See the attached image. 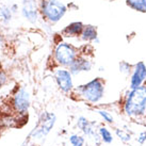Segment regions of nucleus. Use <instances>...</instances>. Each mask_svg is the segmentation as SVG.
<instances>
[{
    "instance_id": "nucleus-3",
    "label": "nucleus",
    "mask_w": 146,
    "mask_h": 146,
    "mask_svg": "<svg viewBox=\"0 0 146 146\" xmlns=\"http://www.w3.org/2000/svg\"><path fill=\"white\" fill-rule=\"evenodd\" d=\"M57 122V116L52 112H43L38 118L36 126L32 129L29 134V138L35 140H43L51 131L54 124Z\"/></svg>"
},
{
    "instance_id": "nucleus-10",
    "label": "nucleus",
    "mask_w": 146,
    "mask_h": 146,
    "mask_svg": "<svg viewBox=\"0 0 146 146\" xmlns=\"http://www.w3.org/2000/svg\"><path fill=\"white\" fill-rule=\"evenodd\" d=\"M93 63L85 56H78L73 64L69 66V72L72 75H78L82 72H90L92 69Z\"/></svg>"
},
{
    "instance_id": "nucleus-20",
    "label": "nucleus",
    "mask_w": 146,
    "mask_h": 146,
    "mask_svg": "<svg viewBox=\"0 0 146 146\" xmlns=\"http://www.w3.org/2000/svg\"><path fill=\"white\" fill-rule=\"evenodd\" d=\"M0 15L3 18L4 21H9L11 19V10L8 8H1L0 9Z\"/></svg>"
},
{
    "instance_id": "nucleus-19",
    "label": "nucleus",
    "mask_w": 146,
    "mask_h": 146,
    "mask_svg": "<svg viewBox=\"0 0 146 146\" xmlns=\"http://www.w3.org/2000/svg\"><path fill=\"white\" fill-rule=\"evenodd\" d=\"M118 66H119V72L123 73L124 75H129V74H131V72H132V67H133V65L129 64L127 61L119 62Z\"/></svg>"
},
{
    "instance_id": "nucleus-14",
    "label": "nucleus",
    "mask_w": 146,
    "mask_h": 146,
    "mask_svg": "<svg viewBox=\"0 0 146 146\" xmlns=\"http://www.w3.org/2000/svg\"><path fill=\"white\" fill-rule=\"evenodd\" d=\"M97 132L102 142H104L105 144H111L113 142V134L110 131L109 128H107L106 126H100L97 129Z\"/></svg>"
},
{
    "instance_id": "nucleus-22",
    "label": "nucleus",
    "mask_w": 146,
    "mask_h": 146,
    "mask_svg": "<svg viewBox=\"0 0 146 146\" xmlns=\"http://www.w3.org/2000/svg\"><path fill=\"white\" fill-rule=\"evenodd\" d=\"M7 81V75L3 72H0V88Z\"/></svg>"
},
{
    "instance_id": "nucleus-15",
    "label": "nucleus",
    "mask_w": 146,
    "mask_h": 146,
    "mask_svg": "<svg viewBox=\"0 0 146 146\" xmlns=\"http://www.w3.org/2000/svg\"><path fill=\"white\" fill-rule=\"evenodd\" d=\"M126 2L130 8L138 12H146V0H126Z\"/></svg>"
},
{
    "instance_id": "nucleus-11",
    "label": "nucleus",
    "mask_w": 146,
    "mask_h": 146,
    "mask_svg": "<svg viewBox=\"0 0 146 146\" xmlns=\"http://www.w3.org/2000/svg\"><path fill=\"white\" fill-rule=\"evenodd\" d=\"M23 15L26 19H28L30 23H36L37 21V11L34 3H33V0H24V7H23Z\"/></svg>"
},
{
    "instance_id": "nucleus-13",
    "label": "nucleus",
    "mask_w": 146,
    "mask_h": 146,
    "mask_svg": "<svg viewBox=\"0 0 146 146\" xmlns=\"http://www.w3.org/2000/svg\"><path fill=\"white\" fill-rule=\"evenodd\" d=\"M98 37L97 35V29L94 26H84L83 31L81 33V38L83 41L86 42H94Z\"/></svg>"
},
{
    "instance_id": "nucleus-2",
    "label": "nucleus",
    "mask_w": 146,
    "mask_h": 146,
    "mask_svg": "<svg viewBox=\"0 0 146 146\" xmlns=\"http://www.w3.org/2000/svg\"><path fill=\"white\" fill-rule=\"evenodd\" d=\"M105 81L100 77H97L84 84L79 85L75 89V92L81 99L89 102L90 105H96L102 102L105 96Z\"/></svg>"
},
{
    "instance_id": "nucleus-9",
    "label": "nucleus",
    "mask_w": 146,
    "mask_h": 146,
    "mask_svg": "<svg viewBox=\"0 0 146 146\" xmlns=\"http://www.w3.org/2000/svg\"><path fill=\"white\" fill-rule=\"evenodd\" d=\"M95 125H96V122H90L85 116H79L77 119V127L80 129V131L83 133V135H85V137H88L90 139H93V140L96 139L99 142L100 138L98 135V132L94 128Z\"/></svg>"
},
{
    "instance_id": "nucleus-12",
    "label": "nucleus",
    "mask_w": 146,
    "mask_h": 146,
    "mask_svg": "<svg viewBox=\"0 0 146 146\" xmlns=\"http://www.w3.org/2000/svg\"><path fill=\"white\" fill-rule=\"evenodd\" d=\"M84 26L81 21H74L68 26H66L63 30V34L66 36H78L81 35Z\"/></svg>"
},
{
    "instance_id": "nucleus-18",
    "label": "nucleus",
    "mask_w": 146,
    "mask_h": 146,
    "mask_svg": "<svg viewBox=\"0 0 146 146\" xmlns=\"http://www.w3.org/2000/svg\"><path fill=\"white\" fill-rule=\"evenodd\" d=\"M69 143L72 144V146H84L85 138L80 134H72L69 137Z\"/></svg>"
},
{
    "instance_id": "nucleus-8",
    "label": "nucleus",
    "mask_w": 146,
    "mask_h": 146,
    "mask_svg": "<svg viewBox=\"0 0 146 146\" xmlns=\"http://www.w3.org/2000/svg\"><path fill=\"white\" fill-rule=\"evenodd\" d=\"M73 75L69 70L65 68H58L54 72V79L57 82L59 89L63 93H69L74 90L73 83Z\"/></svg>"
},
{
    "instance_id": "nucleus-6",
    "label": "nucleus",
    "mask_w": 146,
    "mask_h": 146,
    "mask_svg": "<svg viewBox=\"0 0 146 146\" xmlns=\"http://www.w3.org/2000/svg\"><path fill=\"white\" fill-rule=\"evenodd\" d=\"M12 106L18 114L24 115L28 113V110L31 106V100H30V94L25 88H21L15 93L12 100Z\"/></svg>"
},
{
    "instance_id": "nucleus-23",
    "label": "nucleus",
    "mask_w": 146,
    "mask_h": 146,
    "mask_svg": "<svg viewBox=\"0 0 146 146\" xmlns=\"http://www.w3.org/2000/svg\"><path fill=\"white\" fill-rule=\"evenodd\" d=\"M0 47H1V40H0Z\"/></svg>"
},
{
    "instance_id": "nucleus-4",
    "label": "nucleus",
    "mask_w": 146,
    "mask_h": 146,
    "mask_svg": "<svg viewBox=\"0 0 146 146\" xmlns=\"http://www.w3.org/2000/svg\"><path fill=\"white\" fill-rule=\"evenodd\" d=\"M78 50L68 43H59L53 51V59L57 64L63 67H69L79 56Z\"/></svg>"
},
{
    "instance_id": "nucleus-21",
    "label": "nucleus",
    "mask_w": 146,
    "mask_h": 146,
    "mask_svg": "<svg viewBox=\"0 0 146 146\" xmlns=\"http://www.w3.org/2000/svg\"><path fill=\"white\" fill-rule=\"evenodd\" d=\"M137 142L140 144V145H143L146 143V131H142L141 133L138 135L137 138Z\"/></svg>"
},
{
    "instance_id": "nucleus-17",
    "label": "nucleus",
    "mask_w": 146,
    "mask_h": 146,
    "mask_svg": "<svg viewBox=\"0 0 146 146\" xmlns=\"http://www.w3.org/2000/svg\"><path fill=\"white\" fill-rule=\"evenodd\" d=\"M96 113L104 119V122H106L107 124H113L114 123V117L113 115L110 113L108 110L105 109H97L96 110Z\"/></svg>"
},
{
    "instance_id": "nucleus-1",
    "label": "nucleus",
    "mask_w": 146,
    "mask_h": 146,
    "mask_svg": "<svg viewBox=\"0 0 146 146\" xmlns=\"http://www.w3.org/2000/svg\"><path fill=\"white\" fill-rule=\"evenodd\" d=\"M123 112L130 118H140L146 115V84L126 92L122 104Z\"/></svg>"
},
{
    "instance_id": "nucleus-16",
    "label": "nucleus",
    "mask_w": 146,
    "mask_h": 146,
    "mask_svg": "<svg viewBox=\"0 0 146 146\" xmlns=\"http://www.w3.org/2000/svg\"><path fill=\"white\" fill-rule=\"evenodd\" d=\"M114 132L116 134V137H117L123 143H129L131 141V133H129L128 131H126L124 129H121V128H115L114 130Z\"/></svg>"
},
{
    "instance_id": "nucleus-7",
    "label": "nucleus",
    "mask_w": 146,
    "mask_h": 146,
    "mask_svg": "<svg viewBox=\"0 0 146 146\" xmlns=\"http://www.w3.org/2000/svg\"><path fill=\"white\" fill-rule=\"evenodd\" d=\"M146 64L143 61L135 63L130 74L129 89H135L146 84Z\"/></svg>"
},
{
    "instance_id": "nucleus-5",
    "label": "nucleus",
    "mask_w": 146,
    "mask_h": 146,
    "mask_svg": "<svg viewBox=\"0 0 146 146\" xmlns=\"http://www.w3.org/2000/svg\"><path fill=\"white\" fill-rule=\"evenodd\" d=\"M43 16L50 23H58L67 11L66 5L59 0H43L41 5Z\"/></svg>"
}]
</instances>
